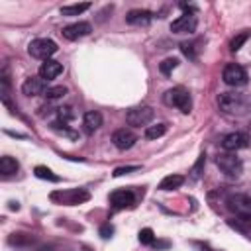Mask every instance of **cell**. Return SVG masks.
<instances>
[{
	"label": "cell",
	"mask_w": 251,
	"mask_h": 251,
	"mask_svg": "<svg viewBox=\"0 0 251 251\" xmlns=\"http://www.w3.org/2000/svg\"><path fill=\"white\" fill-rule=\"evenodd\" d=\"M218 106L227 116H247L251 112V98L243 92H222Z\"/></svg>",
	"instance_id": "1"
},
{
	"label": "cell",
	"mask_w": 251,
	"mask_h": 251,
	"mask_svg": "<svg viewBox=\"0 0 251 251\" xmlns=\"http://www.w3.org/2000/svg\"><path fill=\"white\" fill-rule=\"evenodd\" d=\"M165 104L167 106H175L178 108L182 114H188L192 110V98L188 94V90L184 86H175V88H169L163 96Z\"/></svg>",
	"instance_id": "2"
},
{
	"label": "cell",
	"mask_w": 251,
	"mask_h": 251,
	"mask_svg": "<svg viewBox=\"0 0 251 251\" xmlns=\"http://www.w3.org/2000/svg\"><path fill=\"white\" fill-rule=\"evenodd\" d=\"M226 204H227V210L231 214H235L239 220L251 224V196H247V194H229Z\"/></svg>",
	"instance_id": "3"
},
{
	"label": "cell",
	"mask_w": 251,
	"mask_h": 251,
	"mask_svg": "<svg viewBox=\"0 0 251 251\" xmlns=\"http://www.w3.org/2000/svg\"><path fill=\"white\" fill-rule=\"evenodd\" d=\"M216 165L220 167V171H222L224 175H227V176H231V178L239 176L241 171H243V163H241V159H239L235 153H220V155L216 157Z\"/></svg>",
	"instance_id": "4"
},
{
	"label": "cell",
	"mask_w": 251,
	"mask_h": 251,
	"mask_svg": "<svg viewBox=\"0 0 251 251\" xmlns=\"http://www.w3.org/2000/svg\"><path fill=\"white\" fill-rule=\"evenodd\" d=\"M27 51L31 57L35 59H43V61H49L51 55L57 53V43L53 39H47V37H39V39H33L29 45H27Z\"/></svg>",
	"instance_id": "5"
},
{
	"label": "cell",
	"mask_w": 251,
	"mask_h": 251,
	"mask_svg": "<svg viewBox=\"0 0 251 251\" xmlns=\"http://www.w3.org/2000/svg\"><path fill=\"white\" fill-rule=\"evenodd\" d=\"M90 198V194L82 188H71V190H59V192H53L51 194V200H57L61 204H67V206H75V204H82Z\"/></svg>",
	"instance_id": "6"
},
{
	"label": "cell",
	"mask_w": 251,
	"mask_h": 251,
	"mask_svg": "<svg viewBox=\"0 0 251 251\" xmlns=\"http://www.w3.org/2000/svg\"><path fill=\"white\" fill-rule=\"evenodd\" d=\"M222 78L229 86H243V84H247V71L237 63H229V65H226Z\"/></svg>",
	"instance_id": "7"
},
{
	"label": "cell",
	"mask_w": 251,
	"mask_h": 251,
	"mask_svg": "<svg viewBox=\"0 0 251 251\" xmlns=\"http://www.w3.org/2000/svg\"><path fill=\"white\" fill-rule=\"evenodd\" d=\"M153 118H155V112H153V108H151V106H137V108L129 110V112H127V116H126L127 124H129V126H133V127L147 126Z\"/></svg>",
	"instance_id": "8"
},
{
	"label": "cell",
	"mask_w": 251,
	"mask_h": 251,
	"mask_svg": "<svg viewBox=\"0 0 251 251\" xmlns=\"http://www.w3.org/2000/svg\"><path fill=\"white\" fill-rule=\"evenodd\" d=\"M135 141H137V135H135L131 129H127V127H120V129H116V131L112 133V143H114L120 151H126V149L133 147Z\"/></svg>",
	"instance_id": "9"
},
{
	"label": "cell",
	"mask_w": 251,
	"mask_h": 251,
	"mask_svg": "<svg viewBox=\"0 0 251 251\" xmlns=\"http://www.w3.org/2000/svg\"><path fill=\"white\" fill-rule=\"evenodd\" d=\"M249 145V137L243 131H231L222 139V147L229 153H235L237 149H243Z\"/></svg>",
	"instance_id": "10"
},
{
	"label": "cell",
	"mask_w": 251,
	"mask_h": 251,
	"mask_svg": "<svg viewBox=\"0 0 251 251\" xmlns=\"http://www.w3.org/2000/svg\"><path fill=\"white\" fill-rule=\"evenodd\" d=\"M196 24H198V20L194 14H182L171 24V31L173 33H192L196 29Z\"/></svg>",
	"instance_id": "11"
},
{
	"label": "cell",
	"mask_w": 251,
	"mask_h": 251,
	"mask_svg": "<svg viewBox=\"0 0 251 251\" xmlns=\"http://www.w3.org/2000/svg\"><path fill=\"white\" fill-rule=\"evenodd\" d=\"M22 92H24L25 96H41V94L45 96V92H47V82H45L41 76H29V78L24 80Z\"/></svg>",
	"instance_id": "12"
},
{
	"label": "cell",
	"mask_w": 251,
	"mask_h": 251,
	"mask_svg": "<svg viewBox=\"0 0 251 251\" xmlns=\"http://www.w3.org/2000/svg\"><path fill=\"white\" fill-rule=\"evenodd\" d=\"M92 31V25L88 22H76V24H71V25H65L63 27V37L75 41V39H80V37H86L88 33Z\"/></svg>",
	"instance_id": "13"
},
{
	"label": "cell",
	"mask_w": 251,
	"mask_h": 251,
	"mask_svg": "<svg viewBox=\"0 0 251 251\" xmlns=\"http://www.w3.org/2000/svg\"><path fill=\"white\" fill-rule=\"evenodd\" d=\"M61 73H63V65H61L59 61H55V59L43 61V63H41V67H39V76H41L45 82H47V80L57 78Z\"/></svg>",
	"instance_id": "14"
},
{
	"label": "cell",
	"mask_w": 251,
	"mask_h": 251,
	"mask_svg": "<svg viewBox=\"0 0 251 251\" xmlns=\"http://www.w3.org/2000/svg\"><path fill=\"white\" fill-rule=\"evenodd\" d=\"M110 202H112L114 208L120 210V208H127V206H131V204L135 202V196H133L131 190L122 188V190H114V192L110 194Z\"/></svg>",
	"instance_id": "15"
},
{
	"label": "cell",
	"mask_w": 251,
	"mask_h": 251,
	"mask_svg": "<svg viewBox=\"0 0 251 251\" xmlns=\"http://www.w3.org/2000/svg\"><path fill=\"white\" fill-rule=\"evenodd\" d=\"M102 126V114L100 112H86L84 118H82V129L86 133H94L98 127Z\"/></svg>",
	"instance_id": "16"
},
{
	"label": "cell",
	"mask_w": 251,
	"mask_h": 251,
	"mask_svg": "<svg viewBox=\"0 0 251 251\" xmlns=\"http://www.w3.org/2000/svg\"><path fill=\"white\" fill-rule=\"evenodd\" d=\"M151 18L153 16L149 10H129L126 16L127 24H131V25H147L151 22Z\"/></svg>",
	"instance_id": "17"
},
{
	"label": "cell",
	"mask_w": 251,
	"mask_h": 251,
	"mask_svg": "<svg viewBox=\"0 0 251 251\" xmlns=\"http://www.w3.org/2000/svg\"><path fill=\"white\" fill-rule=\"evenodd\" d=\"M18 169H20V163H18L14 157L4 155V157L0 159V173H2L4 176H10V175L18 173Z\"/></svg>",
	"instance_id": "18"
},
{
	"label": "cell",
	"mask_w": 251,
	"mask_h": 251,
	"mask_svg": "<svg viewBox=\"0 0 251 251\" xmlns=\"http://www.w3.org/2000/svg\"><path fill=\"white\" fill-rule=\"evenodd\" d=\"M184 182L182 175H167L161 182H159V190H175Z\"/></svg>",
	"instance_id": "19"
},
{
	"label": "cell",
	"mask_w": 251,
	"mask_h": 251,
	"mask_svg": "<svg viewBox=\"0 0 251 251\" xmlns=\"http://www.w3.org/2000/svg\"><path fill=\"white\" fill-rule=\"evenodd\" d=\"M90 8V2H80V4H71V6H63L61 8V14L63 16H78L82 14L84 10Z\"/></svg>",
	"instance_id": "20"
},
{
	"label": "cell",
	"mask_w": 251,
	"mask_h": 251,
	"mask_svg": "<svg viewBox=\"0 0 251 251\" xmlns=\"http://www.w3.org/2000/svg\"><path fill=\"white\" fill-rule=\"evenodd\" d=\"M33 173H35L37 178H43V180H51V182H59V180H61L49 167H43V165H37V167L33 169Z\"/></svg>",
	"instance_id": "21"
},
{
	"label": "cell",
	"mask_w": 251,
	"mask_h": 251,
	"mask_svg": "<svg viewBox=\"0 0 251 251\" xmlns=\"http://www.w3.org/2000/svg\"><path fill=\"white\" fill-rule=\"evenodd\" d=\"M167 131V124H155V126H147L145 127V137L147 139H157Z\"/></svg>",
	"instance_id": "22"
},
{
	"label": "cell",
	"mask_w": 251,
	"mask_h": 251,
	"mask_svg": "<svg viewBox=\"0 0 251 251\" xmlns=\"http://www.w3.org/2000/svg\"><path fill=\"white\" fill-rule=\"evenodd\" d=\"M204 165H206V155L200 153V157L196 159V163H194V167H192V171H190L192 180H198V178L202 176V173H204Z\"/></svg>",
	"instance_id": "23"
},
{
	"label": "cell",
	"mask_w": 251,
	"mask_h": 251,
	"mask_svg": "<svg viewBox=\"0 0 251 251\" xmlns=\"http://www.w3.org/2000/svg\"><path fill=\"white\" fill-rule=\"evenodd\" d=\"M176 67H178V59L169 57V59H165V61L159 65V71H161L163 75H171V73H173Z\"/></svg>",
	"instance_id": "24"
},
{
	"label": "cell",
	"mask_w": 251,
	"mask_h": 251,
	"mask_svg": "<svg viewBox=\"0 0 251 251\" xmlns=\"http://www.w3.org/2000/svg\"><path fill=\"white\" fill-rule=\"evenodd\" d=\"M180 51L188 57V59H196V53H198V47L194 41H182L180 43Z\"/></svg>",
	"instance_id": "25"
},
{
	"label": "cell",
	"mask_w": 251,
	"mask_h": 251,
	"mask_svg": "<svg viewBox=\"0 0 251 251\" xmlns=\"http://www.w3.org/2000/svg\"><path fill=\"white\" fill-rule=\"evenodd\" d=\"M139 241H141L143 245H153V243H155V233H153V229H151V227H143V229L139 231Z\"/></svg>",
	"instance_id": "26"
},
{
	"label": "cell",
	"mask_w": 251,
	"mask_h": 251,
	"mask_svg": "<svg viewBox=\"0 0 251 251\" xmlns=\"http://www.w3.org/2000/svg\"><path fill=\"white\" fill-rule=\"evenodd\" d=\"M57 116H59V120H61L63 124H67L69 120L75 118V112H73L71 106H61V108H57Z\"/></svg>",
	"instance_id": "27"
},
{
	"label": "cell",
	"mask_w": 251,
	"mask_h": 251,
	"mask_svg": "<svg viewBox=\"0 0 251 251\" xmlns=\"http://www.w3.org/2000/svg\"><path fill=\"white\" fill-rule=\"evenodd\" d=\"M247 37H249V33H245V31H243V33H239L237 37H233V39H231V43H229V49H231L233 53H235V51H239V49H241V45L247 41Z\"/></svg>",
	"instance_id": "28"
},
{
	"label": "cell",
	"mask_w": 251,
	"mask_h": 251,
	"mask_svg": "<svg viewBox=\"0 0 251 251\" xmlns=\"http://www.w3.org/2000/svg\"><path fill=\"white\" fill-rule=\"evenodd\" d=\"M65 94H67V88H65V86H51V88H47V92H45V96H47L49 100L61 98V96H65Z\"/></svg>",
	"instance_id": "29"
},
{
	"label": "cell",
	"mask_w": 251,
	"mask_h": 251,
	"mask_svg": "<svg viewBox=\"0 0 251 251\" xmlns=\"http://www.w3.org/2000/svg\"><path fill=\"white\" fill-rule=\"evenodd\" d=\"M139 167H135V165H131V167H118L116 171H114V176H124V175H127V173H133V171H137Z\"/></svg>",
	"instance_id": "30"
},
{
	"label": "cell",
	"mask_w": 251,
	"mask_h": 251,
	"mask_svg": "<svg viewBox=\"0 0 251 251\" xmlns=\"http://www.w3.org/2000/svg\"><path fill=\"white\" fill-rule=\"evenodd\" d=\"M112 233H114V227H112L110 224H104V226L100 227V235H102L104 239H108V237H112Z\"/></svg>",
	"instance_id": "31"
},
{
	"label": "cell",
	"mask_w": 251,
	"mask_h": 251,
	"mask_svg": "<svg viewBox=\"0 0 251 251\" xmlns=\"http://www.w3.org/2000/svg\"><path fill=\"white\" fill-rule=\"evenodd\" d=\"M202 251H216V249H210L208 245H204V247H202Z\"/></svg>",
	"instance_id": "32"
}]
</instances>
